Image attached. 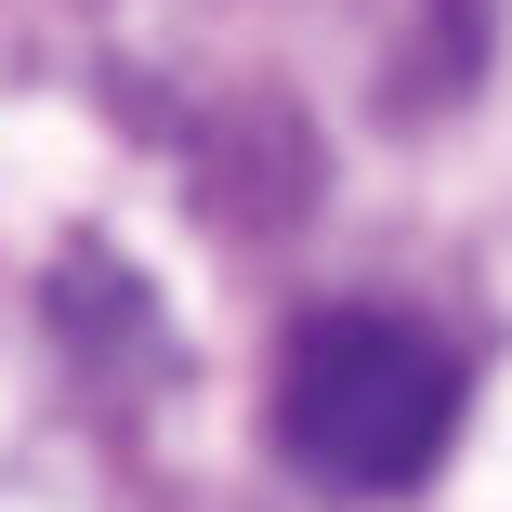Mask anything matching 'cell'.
<instances>
[{"label": "cell", "mask_w": 512, "mask_h": 512, "mask_svg": "<svg viewBox=\"0 0 512 512\" xmlns=\"http://www.w3.org/2000/svg\"><path fill=\"white\" fill-rule=\"evenodd\" d=\"M460 342L407 302H316L276 342V447L342 486V499H407L460 447Z\"/></svg>", "instance_id": "obj_1"}]
</instances>
